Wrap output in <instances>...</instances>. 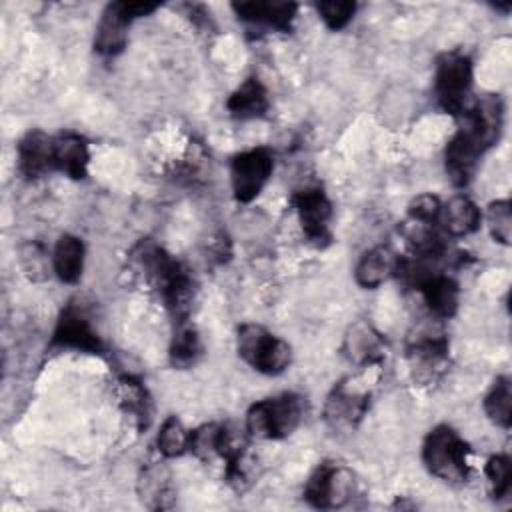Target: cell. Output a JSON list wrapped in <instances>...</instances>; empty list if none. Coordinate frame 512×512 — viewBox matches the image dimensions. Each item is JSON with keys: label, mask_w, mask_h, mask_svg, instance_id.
<instances>
[{"label": "cell", "mask_w": 512, "mask_h": 512, "mask_svg": "<svg viewBox=\"0 0 512 512\" xmlns=\"http://www.w3.org/2000/svg\"><path fill=\"white\" fill-rule=\"evenodd\" d=\"M502 110L500 98L496 94H486L470 110L462 112L464 124L444 150L446 174L454 186H466L484 152L498 142L502 132Z\"/></svg>", "instance_id": "obj_1"}, {"label": "cell", "mask_w": 512, "mask_h": 512, "mask_svg": "<svg viewBox=\"0 0 512 512\" xmlns=\"http://www.w3.org/2000/svg\"><path fill=\"white\" fill-rule=\"evenodd\" d=\"M132 256L148 284L164 300L166 308L174 318H178V322H184L194 294V280L186 266L148 238L140 240L132 248Z\"/></svg>", "instance_id": "obj_2"}, {"label": "cell", "mask_w": 512, "mask_h": 512, "mask_svg": "<svg viewBox=\"0 0 512 512\" xmlns=\"http://www.w3.org/2000/svg\"><path fill=\"white\" fill-rule=\"evenodd\" d=\"M304 418V398L294 392H282L278 396L254 402L246 412L248 436L260 440L288 438Z\"/></svg>", "instance_id": "obj_3"}, {"label": "cell", "mask_w": 512, "mask_h": 512, "mask_svg": "<svg viewBox=\"0 0 512 512\" xmlns=\"http://www.w3.org/2000/svg\"><path fill=\"white\" fill-rule=\"evenodd\" d=\"M468 452V444L452 426L438 424L424 438L422 462L432 476L448 484H462L470 472Z\"/></svg>", "instance_id": "obj_4"}, {"label": "cell", "mask_w": 512, "mask_h": 512, "mask_svg": "<svg viewBox=\"0 0 512 512\" xmlns=\"http://www.w3.org/2000/svg\"><path fill=\"white\" fill-rule=\"evenodd\" d=\"M236 352L248 366L266 376L282 374L292 360L288 342L260 324H242L238 328Z\"/></svg>", "instance_id": "obj_5"}, {"label": "cell", "mask_w": 512, "mask_h": 512, "mask_svg": "<svg viewBox=\"0 0 512 512\" xmlns=\"http://www.w3.org/2000/svg\"><path fill=\"white\" fill-rule=\"evenodd\" d=\"M472 60L458 50L444 52L436 60L434 96L438 106L452 116H462L472 90Z\"/></svg>", "instance_id": "obj_6"}, {"label": "cell", "mask_w": 512, "mask_h": 512, "mask_svg": "<svg viewBox=\"0 0 512 512\" xmlns=\"http://www.w3.org/2000/svg\"><path fill=\"white\" fill-rule=\"evenodd\" d=\"M158 8L150 2H110L96 26L94 50L100 56H116L126 48L128 28L136 18L148 16Z\"/></svg>", "instance_id": "obj_7"}, {"label": "cell", "mask_w": 512, "mask_h": 512, "mask_svg": "<svg viewBox=\"0 0 512 512\" xmlns=\"http://www.w3.org/2000/svg\"><path fill=\"white\" fill-rule=\"evenodd\" d=\"M354 492L352 472L332 460L320 462L304 486V500L320 510H334L344 506Z\"/></svg>", "instance_id": "obj_8"}, {"label": "cell", "mask_w": 512, "mask_h": 512, "mask_svg": "<svg viewBox=\"0 0 512 512\" xmlns=\"http://www.w3.org/2000/svg\"><path fill=\"white\" fill-rule=\"evenodd\" d=\"M272 170L274 158L266 148H252L236 154L230 162L234 198L242 204L252 202L270 180Z\"/></svg>", "instance_id": "obj_9"}, {"label": "cell", "mask_w": 512, "mask_h": 512, "mask_svg": "<svg viewBox=\"0 0 512 512\" xmlns=\"http://www.w3.org/2000/svg\"><path fill=\"white\" fill-rule=\"evenodd\" d=\"M370 406V390L354 378H346L334 386L326 404L324 418L334 430H354Z\"/></svg>", "instance_id": "obj_10"}, {"label": "cell", "mask_w": 512, "mask_h": 512, "mask_svg": "<svg viewBox=\"0 0 512 512\" xmlns=\"http://www.w3.org/2000/svg\"><path fill=\"white\" fill-rule=\"evenodd\" d=\"M52 346L58 348H72L78 352L88 354H102L104 344L98 336L96 328L92 326L90 318L82 308L70 302L58 316L56 328L52 332Z\"/></svg>", "instance_id": "obj_11"}, {"label": "cell", "mask_w": 512, "mask_h": 512, "mask_svg": "<svg viewBox=\"0 0 512 512\" xmlns=\"http://www.w3.org/2000/svg\"><path fill=\"white\" fill-rule=\"evenodd\" d=\"M298 222L304 236L318 248L330 242L328 222L332 218V202L322 188H302L292 196Z\"/></svg>", "instance_id": "obj_12"}, {"label": "cell", "mask_w": 512, "mask_h": 512, "mask_svg": "<svg viewBox=\"0 0 512 512\" xmlns=\"http://www.w3.org/2000/svg\"><path fill=\"white\" fill-rule=\"evenodd\" d=\"M408 362L414 380L422 384L436 382L448 362V340L432 334L416 338L408 346Z\"/></svg>", "instance_id": "obj_13"}, {"label": "cell", "mask_w": 512, "mask_h": 512, "mask_svg": "<svg viewBox=\"0 0 512 512\" xmlns=\"http://www.w3.org/2000/svg\"><path fill=\"white\" fill-rule=\"evenodd\" d=\"M16 154H18V172L28 180L54 172L52 136L44 134L42 130L26 132L16 146Z\"/></svg>", "instance_id": "obj_14"}, {"label": "cell", "mask_w": 512, "mask_h": 512, "mask_svg": "<svg viewBox=\"0 0 512 512\" xmlns=\"http://www.w3.org/2000/svg\"><path fill=\"white\" fill-rule=\"evenodd\" d=\"M232 10L244 22L266 26L278 32H290L292 22L298 12V4L294 2H234Z\"/></svg>", "instance_id": "obj_15"}, {"label": "cell", "mask_w": 512, "mask_h": 512, "mask_svg": "<svg viewBox=\"0 0 512 512\" xmlns=\"http://www.w3.org/2000/svg\"><path fill=\"white\" fill-rule=\"evenodd\" d=\"M52 160L54 170L66 174L72 180H82L88 174L90 152L82 136L72 132H62L52 136Z\"/></svg>", "instance_id": "obj_16"}, {"label": "cell", "mask_w": 512, "mask_h": 512, "mask_svg": "<svg viewBox=\"0 0 512 512\" xmlns=\"http://www.w3.org/2000/svg\"><path fill=\"white\" fill-rule=\"evenodd\" d=\"M398 260H400L398 254L386 244L370 248L368 252L362 254V258L358 260V264L354 268V278H356L358 286H362L366 290L378 288L390 276H396Z\"/></svg>", "instance_id": "obj_17"}, {"label": "cell", "mask_w": 512, "mask_h": 512, "mask_svg": "<svg viewBox=\"0 0 512 512\" xmlns=\"http://www.w3.org/2000/svg\"><path fill=\"white\" fill-rule=\"evenodd\" d=\"M268 106V92L256 76L246 78L226 100V110L236 120L260 118L268 112Z\"/></svg>", "instance_id": "obj_18"}, {"label": "cell", "mask_w": 512, "mask_h": 512, "mask_svg": "<svg viewBox=\"0 0 512 512\" xmlns=\"http://www.w3.org/2000/svg\"><path fill=\"white\" fill-rule=\"evenodd\" d=\"M138 496H140L142 504L150 510L170 508L172 498H174L170 470L160 462L144 468L138 478Z\"/></svg>", "instance_id": "obj_19"}, {"label": "cell", "mask_w": 512, "mask_h": 512, "mask_svg": "<svg viewBox=\"0 0 512 512\" xmlns=\"http://www.w3.org/2000/svg\"><path fill=\"white\" fill-rule=\"evenodd\" d=\"M480 222V208L464 194L450 198L440 208L438 224H442L444 232H448L450 236H468L480 228Z\"/></svg>", "instance_id": "obj_20"}, {"label": "cell", "mask_w": 512, "mask_h": 512, "mask_svg": "<svg viewBox=\"0 0 512 512\" xmlns=\"http://www.w3.org/2000/svg\"><path fill=\"white\" fill-rule=\"evenodd\" d=\"M84 242L74 234H62L52 252V268L66 284H76L84 270Z\"/></svg>", "instance_id": "obj_21"}, {"label": "cell", "mask_w": 512, "mask_h": 512, "mask_svg": "<svg viewBox=\"0 0 512 512\" xmlns=\"http://www.w3.org/2000/svg\"><path fill=\"white\" fill-rule=\"evenodd\" d=\"M344 352L352 362L372 366L382 356V338L370 324L356 322L344 338Z\"/></svg>", "instance_id": "obj_22"}, {"label": "cell", "mask_w": 512, "mask_h": 512, "mask_svg": "<svg viewBox=\"0 0 512 512\" xmlns=\"http://www.w3.org/2000/svg\"><path fill=\"white\" fill-rule=\"evenodd\" d=\"M486 416L500 428L508 430L512 424V386L508 376H498L484 398Z\"/></svg>", "instance_id": "obj_23"}, {"label": "cell", "mask_w": 512, "mask_h": 512, "mask_svg": "<svg viewBox=\"0 0 512 512\" xmlns=\"http://www.w3.org/2000/svg\"><path fill=\"white\" fill-rule=\"evenodd\" d=\"M202 354V344H200V336L198 332L192 328V326H184L180 322L174 338H172V344H170V364L174 368H190L196 364V360L200 358Z\"/></svg>", "instance_id": "obj_24"}, {"label": "cell", "mask_w": 512, "mask_h": 512, "mask_svg": "<svg viewBox=\"0 0 512 512\" xmlns=\"http://www.w3.org/2000/svg\"><path fill=\"white\" fill-rule=\"evenodd\" d=\"M120 404H122L124 412L134 416L138 420V424L146 428V424L150 420V402H148L146 388L138 380H134L130 376H124L120 380Z\"/></svg>", "instance_id": "obj_25"}, {"label": "cell", "mask_w": 512, "mask_h": 512, "mask_svg": "<svg viewBox=\"0 0 512 512\" xmlns=\"http://www.w3.org/2000/svg\"><path fill=\"white\" fill-rule=\"evenodd\" d=\"M190 432L184 428V424L176 416H168L158 432L156 444L164 458H176L188 450Z\"/></svg>", "instance_id": "obj_26"}, {"label": "cell", "mask_w": 512, "mask_h": 512, "mask_svg": "<svg viewBox=\"0 0 512 512\" xmlns=\"http://www.w3.org/2000/svg\"><path fill=\"white\" fill-rule=\"evenodd\" d=\"M486 220L490 234L496 242L508 246L512 238V208L508 200H496L488 204L486 210Z\"/></svg>", "instance_id": "obj_27"}, {"label": "cell", "mask_w": 512, "mask_h": 512, "mask_svg": "<svg viewBox=\"0 0 512 512\" xmlns=\"http://www.w3.org/2000/svg\"><path fill=\"white\" fill-rule=\"evenodd\" d=\"M220 430H222V424H216V422L202 424L200 428L192 430L190 440H188V450L194 456H198L200 460H210V458L218 456Z\"/></svg>", "instance_id": "obj_28"}, {"label": "cell", "mask_w": 512, "mask_h": 512, "mask_svg": "<svg viewBox=\"0 0 512 512\" xmlns=\"http://www.w3.org/2000/svg\"><path fill=\"white\" fill-rule=\"evenodd\" d=\"M486 478L490 484V492L492 498L500 500L504 496H508L510 492V458L506 454H496L486 462Z\"/></svg>", "instance_id": "obj_29"}, {"label": "cell", "mask_w": 512, "mask_h": 512, "mask_svg": "<svg viewBox=\"0 0 512 512\" xmlns=\"http://www.w3.org/2000/svg\"><path fill=\"white\" fill-rule=\"evenodd\" d=\"M358 4L356 2H320L316 4V10L322 18V22L330 28V30H342L344 26H348V22L354 18Z\"/></svg>", "instance_id": "obj_30"}, {"label": "cell", "mask_w": 512, "mask_h": 512, "mask_svg": "<svg viewBox=\"0 0 512 512\" xmlns=\"http://www.w3.org/2000/svg\"><path fill=\"white\" fill-rule=\"evenodd\" d=\"M440 200L432 194H420L416 196L410 206H408V218L418 220V222H428V224H438L440 218Z\"/></svg>", "instance_id": "obj_31"}, {"label": "cell", "mask_w": 512, "mask_h": 512, "mask_svg": "<svg viewBox=\"0 0 512 512\" xmlns=\"http://www.w3.org/2000/svg\"><path fill=\"white\" fill-rule=\"evenodd\" d=\"M44 254H42V248L38 244H26L22 246V266L26 270V274L32 278V280H40L38 272L44 270Z\"/></svg>", "instance_id": "obj_32"}]
</instances>
